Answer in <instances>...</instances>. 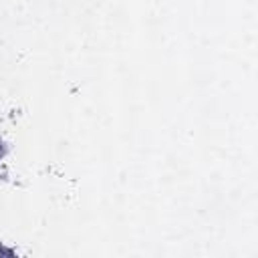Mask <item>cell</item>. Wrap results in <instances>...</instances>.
Wrapping results in <instances>:
<instances>
[]
</instances>
